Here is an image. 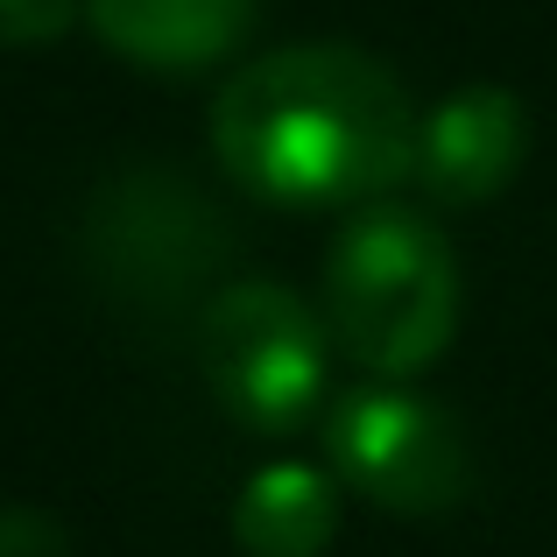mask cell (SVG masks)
I'll return each mask as SVG.
<instances>
[{"label": "cell", "instance_id": "6da1fadb", "mask_svg": "<svg viewBox=\"0 0 557 557\" xmlns=\"http://www.w3.org/2000/svg\"><path fill=\"white\" fill-rule=\"evenodd\" d=\"M212 156L275 205H360L409 177L417 113L388 64L346 42H297L219 92Z\"/></svg>", "mask_w": 557, "mask_h": 557}, {"label": "cell", "instance_id": "7a4b0ae2", "mask_svg": "<svg viewBox=\"0 0 557 557\" xmlns=\"http://www.w3.org/2000/svg\"><path fill=\"white\" fill-rule=\"evenodd\" d=\"M325 332L381 381L423 374L459 332V261L423 212H360L325 255Z\"/></svg>", "mask_w": 557, "mask_h": 557}, {"label": "cell", "instance_id": "52a82bcc", "mask_svg": "<svg viewBox=\"0 0 557 557\" xmlns=\"http://www.w3.org/2000/svg\"><path fill=\"white\" fill-rule=\"evenodd\" d=\"M92 28L141 71H205L255 28L261 0H85Z\"/></svg>", "mask_w": 557, "mask_h": 557}, {"label": "cell", "instance_id": "3957f363", "mask_svg": "<svg viewBox=\"0 0 557 557\" xmlns=\"http://www.w3.org/2000/svg\"><path fill=\"white\" fill-rule=\"evenodd\" d=\"M198 374L212 388V403L226 409L233 423L261 437L297 431L304 417L325 395V318L311 311L304 297H289L283 283H226L198 304Z\"/></svg>", "mask_w": 557, "mask_h": 557}, {"label": "cell", "instance_id": "5b68a950", "mask_svg": "<svg viewBox=\"0 0 557 557\" xmlns=\"http://www.w3.org/2000/svg\"><path fill=\"white\" fill-rule=\"evenodd\" d=\"M332 473L388 516H451L473 494V445L459 417L409 388H354L325 417Z\"/></svg>", "mask_w": 557, "mask_h": 557}, {"label": "cell", "instance_id": "9c48e42d", "mask_svg": "<svg viewBox=\"0 0 557 557\" xmlns=\"http://www.w3.org/2000/svg\"><path fill=\"white\" fill-rule=\"evenodd\" d=\"M78 14V0H0V42L8 50H36V42H57Z\"/></svg>", "mask_w": 557, "mask_h": 557}, {"label": "cell", "instance_id": "30bf717a", "mask_svg": "<svg viewBox=\"0 0 557 557\" xmlns=\"http://www.w3.org/2000/svg\"><path fill=\"white\" fill-rule=\"evenodd\" d=\"M0 557H64V536L42 516L14 508V516H0Z\"/></svg>", "mask_w": 557, "mask_h": 557}, {"label": "cell", "instance_id": "ba28073f", "mask_svg": "<svg viewBox=\"0 0 557 557\" xmlns=\"http://www.w3.org/2000/svg\"><path fill=\"white\" fill-rule=\"evenodd\" d=\"M339 530V487L318 466H261L233 502V544L247 557H325Z\"/></svg>", "mask_w": 557, "mask_h": 557}, {"label": "cell", "instance_id": "277c9868", "mask_svg": "<svg viewBox=\"0 0 557 557\" xmlns=\"http://www.w3.org/2000/svg\"><path fill=\"white\" fill-rule=\"evenodd\" d=\"M85 255L127 311H177L219 275L226 226L170 170H127L99 184L85 212Z\"/></svg>", "mask_w": 557, "mask_h": 557}, {"label": "cell", "instance_id": "8992f818", "mask_svg": "<svg viewBox=\"0 0 557 557\" xmlns=\"http://www.w3.org/2000/svg\"><path fill=\"white\" fill-rule=\"evenodd\" d=\"M530 156V113L502 85H466V92L437 99L431 121H417V184L437 205H480Z\"/></svg>", "mask_w": 557, "mask_h": 557}]
</instances>
